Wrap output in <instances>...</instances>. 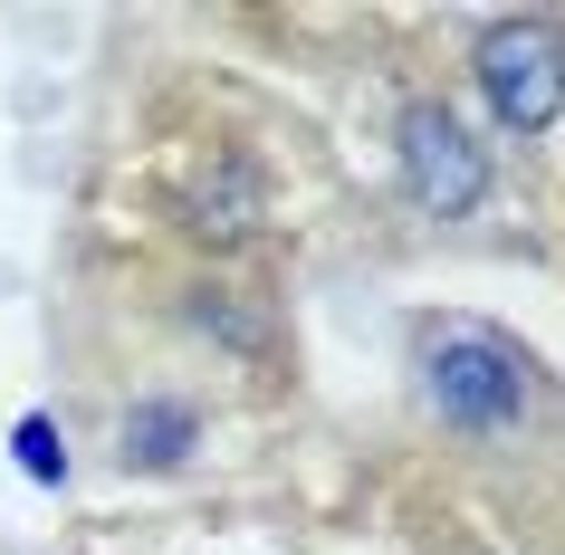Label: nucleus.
Segmentation results:
<instances>
[{
    "label": "nucleus",
    "mask_w": 565,
    "mask_h": 555,
    "mask_svg": "<svg viewBox=\"0 0 565 555\" xmlns=\"http://www.w3.org/2000/svg\"><path fill=\"white\" fill-rule=\"evenodd\" d=\"M413 403L422 421L479 460H536L565 450V383L546 354L518 345L489 317H422L413 325Z\"/></svg>",
    "instance_id": "1"
},
{
    "label": "nucleus",
    "mask_w": 565,
    "mask_h": 555,
    "mask_svg": "<svg viewBox=\"0 0 565 555\" xmlns=\"http://www.w3.org/2000/svg\"><path fill=\"white\" fill-rule=\"evenodd\" d=\"M470 87L508 145H536L565 116V20H546V10L479 20L470 30Z\"/></svg>",
    "instance_id": "2"
},
{
    "label": "nucleus",
    "mask_w": 565,
    "mask_h": 555,
    "mask_svg": "<svg viewBox=\"0 0 565 555\" xmlns=\"http://www.w3.org/2000/svg\"><path fill=\"white\" fill-rule=\"evenodd\" d=\"M393 173H403V202L431 221H470L489 202V145L460 125L441 87H413L393 106Z\"/></svg>",
    "instance_id": "3"
},
{
    "label": "nucleus",
    "mask_w": 565,
    "mask_h": 555,
    "mask_svg": "<svg viewBox=\"0 0 565 555\" xmlns=\"http://www.w3.org/2000/svg\"><path fill=\"white\" fill-rule=\"evenodd\" d=\"M163 211H173L182 239H202L211 259H231V249H249V239L268 231V163L249 145H202L173 173Z\"/></svg>",
    "instance_id": "4"
},
{
    "label": "nucleus",
    "mask_w": 565,
    "mask_h": 555,
    "mask_svg": "<svg viewBox=\"0 0 565 555\" xmlns=\"http://www.w3.org/2000/svg\"><path fill=\"white\" fill-rule=\"evenodd\" d=\"M116 440H125V469H173L192 440H202V403L192 393H145V403L116 421Z\"/></svg>",
    "instance_id": "5"
},
{
    "label": "nucleus",
    "mask_w": 565,
    "mask_h": 555,
    "mask_svg": "<svg viewBox=\"0 0 565 555\" xmlns=\"http://www.w3.org/2000/svg\"><path fill=\"white\" fill-rule=\"evenodd\" d=\"M518 536H499V517H460V508H441V536H431V555H565L556 546V526L565 517H508Z\"/></svg>",
    "instance_id": "6"
}]
</instances>
